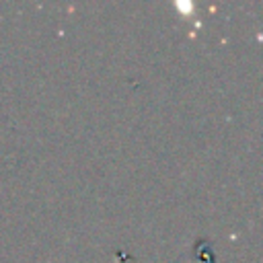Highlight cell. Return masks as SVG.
Returning <instances> with one entry per match:
<instances>
[{"mask_svg": "<svg viewBox=\"0 0 263 263\" xmlns=\"http://www.w3.org/2000/svg\"><path fill=\"white\" fill-rule=\"evenodd\" d=\"M175 8H177L183 16H187V14H191V12H193V4H191V2H185V0L175 2Z\"/></svg>", "mask_w": 263, "mask_h": 263, "instance_id": "1", "label": "cell"}]
</instances>
